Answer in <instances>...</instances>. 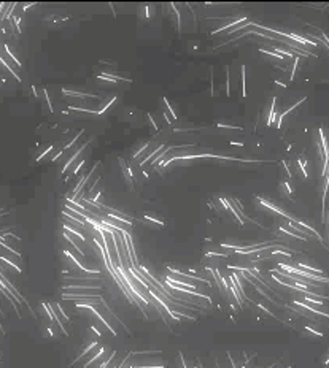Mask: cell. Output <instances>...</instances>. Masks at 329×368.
Masks as SVG:
<instances>
[{
  "label": "cell",
  "mask_w": 329,
  "mask_h": 368,
  "mask_svg": "<svg viewBox=\"0 0 329 368\" xmlns=\"http://www.w3.org/2000/svg\"><path fill=\"white\" fill-rule=\"evenodd\" d=\"M119 163L123 165V173H124V176H126V179H127V181H130V184H132V181H134V175H132V170H130V167L127 165V163L124 162L123 159H119Z\"/></svg>",
  "instance_id": "cell-1"
},
{
  "label": "cell",
  "mask_w": 329,
  "mask_h": 368,
  "mask_svg": "<svg viewBox=\"0 0 329 368\" xmlns=\"http://www.w3.org/2000/svg\"><path fill=\"white\" fill-rule=\"evenodd\" d=\"M143 219H146V221H151V222H154V224H158L159 227H164V222L162 221H159L156 216H151V214H145L143 216Z\"/></svg>",
  "instance_id": "cell-2"
}]
</instances>
